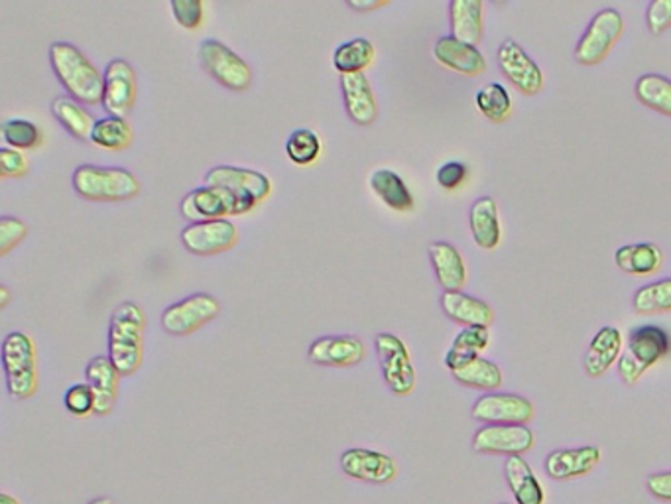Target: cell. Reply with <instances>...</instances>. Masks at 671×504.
<instances>
[{
  "label": "cell",
  "instance_id": "6da1fadb",
  "mask_svg": "<svg viewBox=\"0 0 671 504\" xmlns=\"http://www.w3.org/2000/svg\"><path fill=\"white\" fill-rule=\"evenodd\" d=\"M143 309L134 302H122L112 309L109 323V359L121 377H133L143 367L144 360Z\"/></svg>",
  "mask_w": 671,
  "mask_h": 504
},
{
  "label": "cell",
  "instance_id": "7a4b0ae2",
  "mask_svg": "<svg viewBox=\"0 0 671 504\" xmlns=\"http://www.w3.org/2000/svg\"><path fill=\"white\" fill-rule=\"evenodd\" d=\"M50 63L56 77L77 103H102L105 79L73 44L53 41L50 46Z\"/></svg>",
  "mask_w": 671,
  "mask_h": 504
},
{
  "label": "cell",
  "instance_id": "3957f363",
  "mask_svg": "<svg viewBox=\"0 0 671 504\" xmlns=\"http://www.w3.org/2000/svg\"><path fill=\"white\" fill-rule=\"evenodd\" d=\"M7 389L14 401H28L38 391L36 345L24 331H11L2 341Z\"/></svg>",
  "mask_w": 671,
  "mask_h": 504
},
{
  "label": "cell",
  "instance_id": "277c9868",
  "mask_svg": "<svg viewBox=\"0 0 671 504\" xmlns=\"http://www.w3.org/2000/svg\"><path fill=\"white\" fill-rule=\"evenodd\" d=\"M73 189L89 201H126L138 196L141 182L124 168L85 164L73 172Z\"/></svg>",
  "mask_w": 671,
  "mask_h": 504
},
{
  "label": "cell",
  "instance_id": "5b68a950",
  "mask_svg": "<svg viewBox=\"0 0 671 504\" xmlns=\"http://www.w3.org/2000/svg\"><path fill=\"white\" fill-rule=\"evenodd\" d=\"M670 335L658 325H642L632 330L626 351L619 360L622 382L634 386L642 374L670 355Z\"/></svg>",
  "mask_w": 671,
  "mask_h": 504
},
{
  "label": "cell",
  "instance_id": "8992f818",
  "mask_svg": "<svg viewBox=\"0 0 671 504\" xmlns=\"http://www.w3.org/2000/svg\"><path fill=\"white\" fill-rule=\"evenodd\" d=\"M258 199L224 187H197L182 199V216L192 223L215 221L229 216H244L255 209Z\"/></svg>",
  "mask_w": 671,
  "mask_h": 504
},
{
  "label": "cell",
  "instance_id": "52a82bcc",
  "mask_svg": "<svg viewBox=\"0 0 671 504\" xmlns=\"http://www.w3.org/2000/svg\"><path fill=\"white\" fill-rule=\"evenodd\" d=\"M624 21L617 9H602L593 16L587 30L575 46V62L581 65H599L607 60L610 50L621 40Z\"/></svg>",
  "mask_w": 671,
  "mask_h": 504
},
{
  "label": "cell",
  "instance_id": "ba28073f",
  "mask_svg": "<svg viewBox=\"0 0 671 504\" xmlns=\"http://www.w3.org/2000/svg\"><path fill=\"white\" fill-rule=\"evenodd\" d=\"M199 62L215 82L231 91H246L253 83V70L248 63L219 40L202 41Z\"/></svg>",
  "mask_w": 671,
  "mask_h": 504
},
{
  "label": "cell",
  "instance_id": "9c48e42d",
  "mask_svg": "<svg viewBox=\"0 0 671 504\" xmlns=\"http://www.w3.org/2000/svg\"><path fill=\"white\" fill-rule=\"evenodd\" d=\"M375 345L380 359V371L390 392L396 396L412 394L416 389V371L406 343L392 333H378Z\"/></svg>",
  "mask_w": 671,
  "mask_h": 504
},
{
  "label": "cell",
  "instance_id": "30bf717a",
  "mask_svg": "<svg viewBox=\"0 0 671 504\" xmlns=\"http://www.w3.org/2000/svg\"><path fill=\"white\" fill-rule=\"evenodd\" d=\"M221 304L209 294H194L190 298L163 309L162 328L170 335H192L205 323L217 318Z\"/></svg>",
  "mask_w": 671,
  "mask_h": 504
},
{
  "label": "cell",
  "instance_id": "8fae6325",
  "mask_svg": "<svg viewBox=\"0 0 671 504\" xmlns=\"http://www.w3.org/2000/svg\"><path fill=\"white\" fill-rule=\"evenodd\" d=\"M473 418L477 422L500 423V426H524L534 416V406L528 398L512 394V392H497L480 396L473 406Z\"/></svg>",
  "mask_w": 671,
  "mask_h": 504
},
{
  "label": "cell",
  "instance_id": "7c38bea8",
  "mask_svg": "<svg viewBox=\"0 0 671 504\" xmlns=\"http://www.w3.org/2000/svg\"><path fill=\"white\" fill-rule=\"evenodd\" d=\"M102 109L109 116L124 119L136 101V73L126 60H112L102 73Z\"/></svg>",
  "mask_w": 671,
  "mask_h": 504
},
{
  "label": "cell",
  "instance_id": "4fadbf2b",
  "mask_svg": "<svg viewBox=\"0 0 671 504\" xmlns=\"http://www.w3.org/2000/svg\"><path fill=\"white\" fill-rule=\"evenodd\" d=\"M239 241L236 225L227 219L190 223L182 231L183 247L199 257H211L231 250Z\"/></svg>",
  "mask_w": 671,
  "mask_h": 504
},
{
  "label": "cell",
  "instance_id": "5bb4252c",
  "mask_svg": "<svg viewBox=\"0 0 671 504\" xmlns=\"http://www.w3.org/2000/svg\"><path fill=\"white\" fill-rule=\"evenodd\" d=\"M346 477L368 484H388L396 479L398 465L390 455L365 447H353L341 455Z\"/></svg>",
  "mask_w": 671,
  "mask_h": 504
},
{
  "label": "cell",
  "instance_id": "9a60e30c",
  "mask_svg": "<svg viewBox=\"0 0 671 504\" xmlns=\"http://www.w3.org/2000/svg\"><path fill=\"white\" fill-rule=\"evenodd\" d=\"M500 70L520 94L534 97L544 89V73L518 41L504 40L499 48Z\"/></svg>",
  "mask_w": 671,
  "mask_h": 504
},
{
  "label": "cell",
  "instance_id": "2e32d148",
  "mask_svg": "<svg viewBox=\"0 0 671 504\" xmlns=\"http://www.w3.org/2000/svg\"><path fill=\"white\" fill-rule=\"evenodd\" d=\"M534 447L528 426H485L473 438V450L487 455H524Z\"/></svg>",
  "mask_w": 671,
  "mask_h": 504
},
{
  "label": "cell",
  "instance_id": "e0dca14e",
  "mask_svg": "<svg viewBox=\"0 0 671 504\" xmlns=\"http://www.w3.org/2000/svg\"><path fill=\"white\" fill-rule=\"evenodd\" d=\"M366 351L363 341L353 335H327L319 337L309 345L307 357L319 367H355L365 359Z\"/></svg>",
  "mask_w": 671,
  "mask_h": 504
},
{
  "label": "cell",
  "instance_id": "ac0fdd59",
  "mask_svg": "<svg viewBox=\"0 0 671 504\" xmlns=\"http://www.w3.org/2000/svg\"><path fill=\"white\" fill-rule=\"evenodd\" d=\"M205 186L224 187L231 192L251 194L258 201L266 199L272 192V184L265 174L236 165H217L213 170H209V174L205 175Z\"/></svg>",
  "mask_w": 671,
  "mask_h": 504
},
{
  "label": "cell",
  "instance_id": "d6986e66",
  "mask_svg": "<svg viewBox=\"0 0 671 504\" xmlns=\"http://www.w3.org/2000/svg\"><path fill=\"white\" fill-rule=\"evenodd\" d=\"M85 381L95 394V416H107L114 410L119 398L121 372L114 369L109 357H95L85 367Z\"/></svg>",
  "mask_w": 671,
  "mask_h": 504
},
{
  "label": "cell",
  "instance_id": "ffe728a7",
  "mask_svg": "<svg viewBox=\"0 0 671 504\" xmlns=\"http://www.w3.org/2000/svg\"><path fill=\"white\" fill-rule=\"evenodd\" d=\"M434 58L443 67L461 73V75H467V77H477L487 70V60L477 46L459 41L453 36H443L436 41Z\"/></svg>",
  "mask_w": 671,
  "mask_h": 504
},
{
  "label": "cell",
  "instance_id": "44dd1931",
  "mask_svg": "<svg viewBox=\"0 0 671 504\" xmlns=\"http://www.w3.org/2000/svg\"><path fill=\"white\" fill-rule=\"evenodd\" d=\"M600 462V450L585 445L577 450H556L546 459V474L556 481H570L590 474Z\"/></svg>",
  "mask_w": 671,
  "mask_h": 504
},
{
  "label": "cell",
  "instance_id": "7402d4cb",
  "mask_svg": "<svg viewBox=\"0 0 671 504\" xmlns=\"http://www.w3.org/2000/svg\"><path fill=\"white\" fill-rule=\"evenodd\" d=\"M341 91L346 113L361 126H370L378 119V103L365 73L341 75Z\"/></svg>",
  "mask_w": 671,
  "mask_h": 504
},
{
  "label": "cell",
  "instance_id": "603a6c76",
  "mask_svg": "<svg viewBox=\"0 0 671 504\" xmlns=\"http://www.w3.org/2000/svg\"><path fill=\"white\" fill-rule=\"evenodd\" d=\"M622 343L624 341H622L621 330H617L612 325L600 328L595 333V337L590 340L589 349H587V355L583 360L587 377L600 379L602 374H607L610 367L621 360Z\"/></svg>",
  "mask_w": 671,
  "mask_h": 504
},
{
  "label": "cell",
  "instance_id": "cb8c5ba5",
  "mask_svg": "<svg viewBox=\"0 0 671 504\" xmlns=\"http://www.w3.org/2000/svg\"><path fill=\"white\" fill-rule=\"evenodd\" d=\"M441 308L451 321L465 328H488L495 319V311L487 302L468 296L465 292H443Z\"/></svg>",
  "mask_w": 671,
  "mask_h": 504
},
{
  "label": "cell",
  "instance_id": "d4e9b609",
  "mask_svg": "<svg viewBox=\"0 0 671 504\" xmlns=\"http://www.w3.org/2000/svg\"><path fill=\"white\" fill-rule=\"evenodd\" d=\"M429 258L441 288L446 292H461L467 282V267L457 248L443 241L431 243Z\"/></svg>",
  "mask_w": 671,
  "mask_h": 504
},
{
  "label": "cell",
  "instance_id": "484cf974",
  "mask_svg": "<svg viewBox=\"0 0 671 504\" xmlns=\"http://www.w3.org/2000/svg\"><path fill=\"white\" fill-rule=\"evenodd\" d=\"M468 223H471V233L478 247L485 250H495L499 247L502 226H500L499 206L492 197H478L477 201L471 206Z\"/></svg>",
  "mask_w": 671,
  "mask_h": 504
},
{
  "label": "cell",
  "instance_id": "4316f807",
  "mask_svg": "<svg viewBox=\"0 0 671 504\" xmlns=\"http://www.w3.org/2000/svg\"><path fill=\"white\" fill-rule=\"evenodd\" d=\"M485 4L483 0H453L449 2V22L451 36L459 41L477 46L483 40L485 22H483Z\"/></svg>",
  "mask_w": 671,
  "mask_h": 504
},
{
  "label": "cell",
  "instance_id": "83f0119b",
  "mask_svg": "<svg viewBox=\"0 0 671 504\" xmlns=\"http://www.w3.org/2000/svg\"><path fill=\"white\" fill-rule=\"evenodd\" d=\"M614 262L622 272L632 276H651L660 272L663 265V253L654 243H638V245H624L617 248Z\"/></svg>",
  "mask_w": 671,
  "mask_h": 504
},
{
  "label": "cell",
  "instance_id": "f1b7e54d",
  "mask_svg": "<svg viewBox=\"0 0 671 504\" xmlns=\"http://www.w3.org/2000/svg\"><path fill=\"white\" fill-rule=\"evenodd\" d=\"M504 475L516 503L544 504V489L522 455H510L504 464Z\"/></svg>",
  "mask_w": 671,
  "mask_h": 504
},
{
  "label": "cell",
  "instance_id": "f546056e",
  "mask_svg": "<svg viewBox=\"0 0 671 504\" xmlns=\"http://www.w3.org/2000/svg\"><path fill=\"white\" fill-rule=\"evenodd\" d=\"M490 333L488 328H465L459 331L457 337L453 340V345L446 355V367L449 371H459L471 360L478 359L480 353L487 349Z\"/></svg>",
  "mask_w": 671,
  "mask_h": 504
},
{
  "label": "cell",
  "instance_id": "4dcf8cb0",
  "mask_svg": "<svg viewBox=\"0 0 671 504\" xmlns=\"http://www.w3.org/2000/svg\"><path fill=\"white\" fill-rule=\"evenodd\" d=\"M370 187L390 209L394 211H412L414 196L407 189L406 182L392 170H377L370 175Z\"/></svg>",
  "mask_w": 671,
  "mask_h": 504
},
{
  "label": "cell",
  "instance_id": "1f68e13d",
  "mask_svg": "<svg viewBox=\"0 0 671 504\" xmlns=\"http://www.w3.org/2000/svg\"><path fill=\"white\" fill-rule=\"evenodd\" d=\"M51 113L73 138L91 140L93 128L97 121H93L91 114L83 109L82 103L70 97H56L51 103Z\"/></svg>",
  "mask_w": 671,
  "mask_h": 504
},
{
  "label": "cell",
  "instance_id": "d6a6232c",
  "mask_svg": "<svg viewBox=\"0 0 671 504\" xmlns=\"http://www.w3.org/2000/svg\"><path fill=\"white\" fill-rule=\"evenodd\" d=\"M634 94L638 101L651 111L671 116V79L668 77L658 73H646L636 82Z\"/></svg>",
  "mask_w": 671,
  "mask_h": 504
},
{
  "label": "cell",
  "instance_id": "836d02e7",
  "mask_svg": "<svg viewBox=\"0 0 671 504\" xmlns=\"http://www.w3.org/2000/svg\"><path fill=\"white\" fill-rule=\"evenodd\" d=\"M453 379L468 389L497 391L502 384V371L497 362L478 357V359L471 360L463 369L453 371Z\"/></svg>",
  "mask_w": 671,
  "mask_h": 504
},
{
  "label": "cell",
  "instance_id": "e575fe53",
  "mask_svg": "<svg viewBox=\"0 0 671 504\" xmlns=\"http://www.w3.org/2000/svg\"><path fill=\"white\" fill-rule=\"evenodd\" d=\"M375 60V46L366 38L345 41L333 53V65L341 75L363 73Z\"/></svg>",
  "mask_w": 671,
  "mask_h": 504
},
{
  "label": "cell",
  "instance_id": "d590c367",
  "mask_svg": "<svg viewBox=\"0 0 671 504\" xmlns=\"http://www.w3.org/2000/svg\"><path fill=\"white\" fill-rule=\"evenodd\" d=\"M475 105L490 123L502 124L512 116V97L504 85L488 83L475 95Z\"/></svg>",
  "mask_w": 671,
  "mask_h": 504
},
{
  "label": "cell",
  "instance_id": "8d00e7d4",
  "mask_svg": "<svg viewBox=\"0 0 671 504\" xmlns=\"http://www.w3.org/2000/svg\"><path fill=\"white\" fill-rule=\"evenodd\" d=\"M134 133L131 124L119 116H105L95 123L91 143L105 150H126L133 145Z\"/></svg>",
  "mask_w": 671,
  "mask_h": 504
},
{
  "label": "cell",
  "instance_id": "74e56055",
  "mask_svg": "<svg viewBox=\"0 0 671 504\" xmlns=\"http://www.w3.org/2000/svg\"><path fill=\"white\" fill-rule=\"evenodd\" d=\"M632 306L638 316H658L671 311V279H661L636 290Z\"/></svg>",
  "mask_w": 671,
  "mask_h": 504
},
{
  "label": "cell",
  "instance_id": "f35d334b",
  "mask_svg": "<svg viewBox=\"0 0 671 504\" xmlns=\"http://www.w3.org/2000/svg\"><path fill=\"white\" fill-rule=\"evenodd\" d=\"M285 155L295 165H309L321 156V138L309 128H297L285 143Z\"/></svg>",
  "mask_w": 671,
  "mask_h": 504
},
{
  "label": "cell",
  "instance_id": "ab89813d",
  "mask_svg": "<svg viewBox=\"0 0 671 504\" xmlns=\"http://www.w3.org/2000/svg\"><path fill=\"white\" fill-rule=\"evenodd\" d=\"M2 138L11 148L30 150L41 145V131L30 121L11 119L2 124Z\"/></svg>",
  "mask_w": 671,
  "mask_h": 504
},
{
  "label": "cell",
  "instance_id": "60d3db41",
  "mask_svg": "<svg viewBox=\"0 0 671 504\" xmlns=\"http://www.w3.org/2000/svg\"><path fill=\"white\" fill-rule=\"evenodd\" d=\"M63 404H65V410L70 411L75 418L91 416V414H95V394H93L91 386L87 382L73 384L65 392Z\"/></svg>",
  "mask_w": 671,
  "mask_h": 504
},
{
  "label": "cell",
  "instance_id": "b9f144b4",
  "mask_svg": "<svg viewBox=\"0 0 671 504\" xmlns=\"http://www.w3.org/2000/svg\"><path fill=\"white\" fill-rule=\"evenodd\" d=\"M173 19L185 30H197L204 24V2L199 0H172Z\"/></svg>",
  "mask_w": 671,
  "mask_h": 504
},
{
  "label": "cell",
  "instance_id": "7bdbcfd3",
  "mask_svg": "<svg viewBox=\"0 0 671 504\" xmlns=\"http://www.w3.org/2000/svg\"><path fill=\"white\" fill-rule=\"evenodd\" d=\"M28 235V226L21 219L2 217L0 219V255H9L12 248Z\"/></svg>",
  "mask_w": 671,
  "mask_h": 504
},
{
  "label": "cell",
  "instance_id": "ee69618b",
  "mask_svg": "<svg viewBox=\"0 0 671 504\" xmlns=\"http://www.w3.org/2000/svg\"><path fill=\"white\" fill-rule=\"evenodd\" d=\"M28 158L21 150L4 146L0 148V174L2 177H22L28 174Z\"/></svg>",
  "mask_w": 671,
  "mask_h": 504
},
{
  "label": "cell",
  "instance_id": "f6af8a7d",
  "mask_svg": "<svg viewBox=\"0 0 671 504\" xmlns=\"http://www.w3.org/2000/svg\"><path fill=\"white\" fill-rule=\"evenodd\" d=\"M646 24L651 34H663L671 28V0H654L646 11Z\"/></svg>",
  "mask_w": 671,
  "mask_h": 504
},
{
  "label": "cell",
  "instance_id": "bcb514c9",
  "mask_svg": "<svg viewBox=\"0 0 671 504\" xmlns=\"http://www.w3.org/2000/svg\"><path fill=\"white\" fill-rule=\"evenodd\" d=\"M467 175L468 168L463 162H448L438 170V184L443 189L453 192V189H457L465 184Z\"/></svg>",
  "mask_w": 671,
  "mask_h": 504
},
{
  "label": "cell",
  "instance_id": "7dc6e473",
  "mask_svg": "<svg viewBox=\"0 0 671 504\" xmlns=\"http://www.w3.org/2000/svg\"><path fill=\"white\" fill-rule=\"evenodd\" d=\"M648 491L660 501L671 503V471L668 474H654L648 477Z\"/></svg>",
  "mask_w": 671,
  "mask_h": 504
},
{
  "label": "cell",
  "instance_id": "c3c4849f",
  "mask_svg": "<svg viewBox=\"0 0 671 504\" xmlns=\"http://www.w3.org/2000/svg\"><path fill=\"white\" fill-rule=\"evenodd\" d=\"M346 7L356 12H366L387 7V2L385 0H363V2L361 0H346Z\"/></svg>",
  "mask_w": 671,
  "mask_h": 504
},
{
  "label": "cell",
  "instance_id": "681fc988",
  "mask_svg": "<svg viewBox=\"0 0 671 504\" xmlns=\"http://www.w3.org/2000/svg\"><path fill=\"white\" fill-rule=\"evenodd\" d=\"M9 302H11V292L2 284V286H0V308H7Z\"/></svg>",
  "mask_w": 671,
  "mask_h": 504
},
{
  "label": "cell",
  "instance_id": "f907efd6",
  "mask_svg": "<svg viewBox=\"0 0 671 504\" xmlns=\"http://www.w3.org/2000/svg\"><path fill=\"white\" fill-rule=\"evenodd\" d=\"M0 504H21V501L14 499L11 494L2 493L0 494Z\"/></svg>",
  "mask_w": 671,
  "mask_h": 504
},
{
  "label": "cell",
  "instance_id": "816d5d0a",
  "mask_svg": "<svg viewBox=\"0 0 671 504\" xmlns=\"http://www.w3.org/2000/svg\"><path fill=\"white\" fill-rule=\"evenodd\" d=\"M87 504H114V503H112L109 496H99V499H93V501H89V503Z\"/></svg>",
  "mask_w": 671,
  "mask_h": 504
},
{
  "label": "cell",
  "instance_id": "f5cc1de1",
  "mask_svg": "<svg viewBox=\"0 0 671 504\" xmlns=\"http://www.w3.org/2000/svg\"><path fill=\"white\" fill-rule=\"evenodd\" d=\"M502 504H509V503H502Z\"/></svg>",
  "mask_w": 671,
  "mask_h": 504
}]
</instances>
